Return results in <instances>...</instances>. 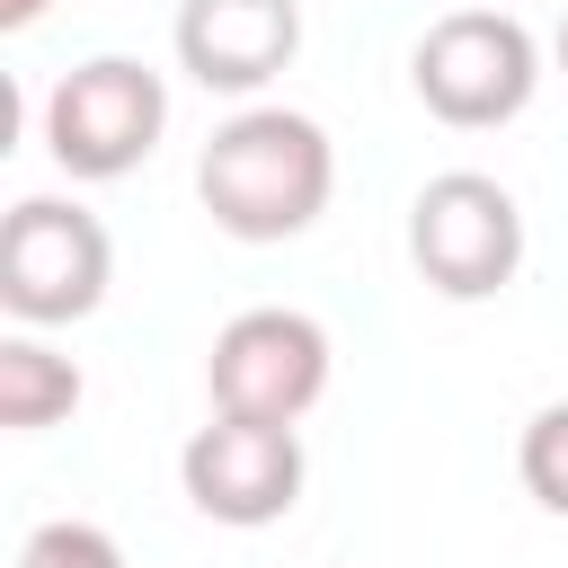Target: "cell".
<instances>
[{
    "label": "cell",
    "mask_w": 568,
    "mask_h": 568,
    "mask_svg": "<svg viewBox=\"0 0 568 568\" xmlns=\"http://www.w3.org/2000/svg\"><path fill=\"white\" fill-rule=\"evenodd\" d=\"M195 195L213 213V231L248 240V248H275V240H302L328 195H337V142L320 115L302 106H240L213 124L204 160H195Z\"/></svg>",
    "instance_id": "cell-1"
},
{
    "label": "cell",
    "mask_w": 568,
    "mask_h": 568,
    "mask_svg": "<svg viewBox=\"0 0 568 568\" xmlns=\"http://www.w3.org/2000/svg\"><path fill=\"white\" fill-rule=\"evenodd\" d=\"M408 89L435 124L453 133H488V124H515L541 89V44L515 9H444L417 53H408Z\"/></svg>",
    "instance_id": "cell-2"
},
{
    "label": "cell",
    "mask_w": 568,
    "mask_h": 568,
    "mask_svg": "<svg viewBox=\"0 0 568 568\" xmlns=\"http://www.w3.org/2000/svg\"><path fill=\"white\" fill-rule=\"evenodd\" d=\"M169 133V80L133 53H89L44 89V151L62 178H133Z\"/></svg>",
    "instance_id": "cell-3"
},
{
    "label": "cell",
    "mask_w": 568,
    "mask_h": 568,
    "mask_svg": "<svg viewBox=\"0 0 568 568\" xmlns=\"http://www.w3.org/2000/svg\"><path fill=\"white\" fill-rule=\"evenodd\" d=\"M115 240L71 195H18L0 222V311L18 328H71L106 302Z\"/></svg>",
    "instance_id": "cell-4"
},
{
    "label": "cell",
    "mask_w": 568,
    "mask_h": 568,
    "mask_svg": "<svg viewBox=\"0 0 568 568\" xmlns=\"http://www.w3.org/2000/svg\"><path fill=\"white\" fill-rule=\"evenodd\" d=\"M408 266L444 302H488L524 266V204L488 169H435L408 204Z\"/></svg>",
    "instance_id": "cell-5"
},
{
    "label": "cell",
    "mask_w": 568,
    "mask_h": 568,
    "mask_svg": "<svg viewBox=\"0 0 568 568\" xmlns=\"http://www.w3.org/2000/svg\"><path fill=\"white\" fill-rule=\"evenodd\" d=\"M328 328L293 302H257V311H231L204 346V390L222 417H257V426H302L328 390Z\"/></svg>",
    "instance_id": "cell-6"
},
{
    "label": "cell",
    "mask_w": 568,
    "mask_h": 568,
    "mask_svg": "<svg viewBox=\"0 0 568 568\" xmlns=\"http://www.w3.org/2000/svg\"><path fill=\"white\" fill-rule=\"evenodd\" d=\"M302 435L293 426H257V417H204L186 444H178V488L204 524H231V532H257V524H284L302 506Z\"/></svg>",
    "instance_id": "cell-7"
},
{
    "label": "cell",
    "mask_w": 568,
    "mask_h": 568,
    "mask_svg": "<svg viewBox=\"0 0 568 568\" xmlns=\"http://www.w3.org/2000/svg\"><path fill=\"white\" fill-rule=\"evenodd\" d=\"M178 71L213 98H257L302 53V0H178Z\"/></svg>",
    "instance_id": "cell-8"
},
{
    "label": "cell",
    "mask_w": 568,
    "mask_h": 568,
    "mask_svg": "<svg viewBox=\"0 0 568 568\" xmlns=\"http://www.w3.org/2000/svg\"><path fill=\"white\" fill-rule=\"evenodd\" d=\"M80 364L71 355H53L36 328H18V337H0V426L9 435H44V426H62L71 408H80Z\"/></svg>",
    "instance_id": "cell-9"
},
{
    "label": "cell",
    "mask_w": 568,
    "mask_h": 568,
    "mask_svg": "<svg viewBox=\"0 0 568 568\" xmlns=\"http://www.w3.org/2000/svg\"><path fill=\"white\" fill-rule=\"evenodd\" d=\"M515 470H524V497H532L541 515H568V399H550V408L524 417Z\"/></svg>",
    "instance_id": "cell-10"
},
{
    "label": "cell",
    "mask_w": 568,
    "mask_h": 568,
    "mask_svg": "<svg viewBox=\"0 0 568 568\" xmlns=\"http://www.w3.org/2000/svg\"><path fill=\"white\" fill-rule=\"evenodd\" d=\"M18 568H124V550H115L106 524H89V515H53V524H36V532L18 541Z\"/></svg>",
    "instance_id": "cell-11"
},
{
    "label": "cell",
    "mask_w": 568,
    "mask_h": 568,
    "mask_svg": "<svg viewBox=\"0 0 568 568\" xmlns=\"http://www.w3.org/2000/svg\"><path fill=\"white\" fill-rule=\"evenodd\" d=\"M44 9H53V0H0V27H9V36H27Z\"/></svg>",
    "instance_id": "cell-12"
},
{
    "label": "cell",
    "mask_w": 568,
    "mask_h": 568,
    "mask_svg": "<svg viewBox=\"0 0 568 568\" xmlns=\"http://www.w3.org/2000/svg\"><path fill=\"white\" fill-rule=\"evenodd\" d=\"M550 53H559V71H568V9H559V36H550Z\"/></svg>",
    "instance_id": "cell-13"
}]
</instances>
